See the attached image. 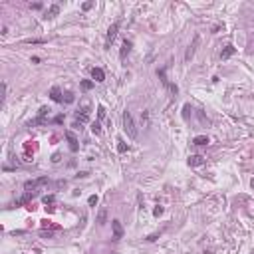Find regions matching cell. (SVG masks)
I'll use <instances>...</instances> for the list:
<instances>
[{
    "mask_svg": "<svg viewBox=\"0 0 254 254\" xmlns=\"http://www.w3.org/2000/svg\"><path fill=\"white\" fill-rule=\"evenodd\" d=\"M189 111H191V105L187 103V105L183 107V119H185V121H189Z\"/></svg>",
    "mask_w": 254,
    "mask_h": 254,
    "instance_id": "7402d4cb",
    "label": "cell"
},
{
    "mask_svg": "<svg viewBox=\"0 0 254 254\" xmlns=\"http://www.w3.org/2000/svg\"><path fill=\"white\" fill-rule=\"evenodd\" d=\"M54 201H56V197H54V194H48V197H44V205H54Z\"/></svg>",
    "mask_w": 254,
    "mask_h": 254,
    "instance_id": "603a6c76",
    "label": "cell"
},
{
    "mask_svg": "<svg viewBox=\"0 0 254 254\" xmlns=\"http://www.w3.org/2000/svg\"><path fill=\"white\" fill-rule=\"evenodd\" d=\"M81 8H83V10H89V8H91V2H86V4H83Z\"/></svg>",
    "mask_w": 254,
    "mask_h": 254,
    "instance_id": "f1b7e54d",
    "label": "cell"
},
{
    "mask_svg": "<svg viewBox=\"0 0 254 254\" xmlns=\"http://www.w3.org/2000/svg\"><path fill=\"white\" fill-rule=\"evenodd\" d=\"M74 99H75V97H74V94H72V91H67V94L64 95V101H66V103H72Z\"/></svg>",
    "mask_w": 254,
    "mask_h": 254,
    "instance_id": "cb8c5ba5",
    "label": "cell"
},
{
    "mask_svg": "<svg viewBox=\"0 0 254 254\" xmlns=\"http://www.w3.org/2000/svg\"><path fill=\"white\" fill-rule=\"evenodd\" d=\"M131 52V40H123V46H121V52H119V58L121 60H125L127 54Z\"/></svg>",
    "mask_w": 254,
    "mask_h": 254,
    "instance_id": "7c38bea8",
    "label": "cell"
},
{
    "mask_svg": "<svg viewBox=\"0 0 254 254\" xmlns=\"http://www.w3.org/2000/svg\"><path fill=\"white\" fill-rule=\"evenodd\" d=\"M48 111H50L48 107H42V109H40V115H38V119H34L30 125H40V123H46V115H48Z\"/></svg>",
    "mask_w": 254,
    "mask_h": 254,
    "instance_id": "9c48e42d",
    "label": "cell"
},
{
    "mask_svg": "<svg viewBox=\"0 0 254 254\" xmlns=\"http://www.w3.org/2000/svg\"><path fill=\"white\" fill-rule=\"evenodd\" d=\"M87 202H89L91 207H94V205H97V194H91V197L87 199Z\"/></svg>",
    "mask_w": 254,
    "mask_h": 254,
    "instance_id": "484cf974",
    "label": "cell"
},
{
    "mask_svg": "<svg viewBox=\"0 0 254 254\" xmlns=\"http://www.w3.org/2000/svg\"><path fill=\"white\" fill-rule=\"evenodd\" d=\"M105 222H107V210L101 208L99 214H97V224H105Z\"/></svg>",
    "mask_w": 254,
    "mask_h": 254,
    "instance_id": "e0dca14e",
    "label": "cell"
},
{
    "mask_svg": "<svg viewBox=\"0 0 254 254\" xmlns=\"http://www.w3.org/2000/svg\"><path fill=\"white\" fill-rule=\"evenodd\" d=\"M157 75H159V78H161V81H163V83H165V86H167V87L171 86V83H169V80H167V75H165V67H161L159 72H157Z\"/></svg>",
    "mask_w": 254,
    "mask_h": 254,
    "instance_id": "ac0fdd59",
    "label": "cell"
},
{
    "mask_svg": "<svg viewBox=\"0 0 254 254\" xmlns=\"http://www.w3.org/2000/svg\"><path fill=\"white\" fill-rule=\"evenodd\" d=\"M58 12H60V4H52L50 10L46 12V18H54V16H58Z\"/></svg>",
    "mask_w": 254,
    "mask_h": 254,
    "instance_id": "9a60e30c",
    "label": "cell"
},
{
    "mask_svg": "<svg viewBox=\"0 0 254 254\" xmlns=\"http://www.w3.org/2000/svg\"><path fill=\"white\" fill-rule=\"evenodd\" d=\"M111 228H113V240H121V238H123V226H121V221L113 218V221H111Z\"/></svg>",
    "mask_w": 254,
    "mask_h": 254,
    "instance_id": "5b68a950",
    "label": "cell"
},
{
    "mask_svg": "<svg viewBox=\"0 0 254 254\" xmlns=\"http://www.w3.org/2000/svg\"><path fill=\"white\" fill-rule=\"evenodd\" d=\"M48 183V177H40V179H34V181H26L24 183V189L26 191H30V189H38V187H42V185H46Z\"/></svg>",
    "mask_w": 254,
    "mask_h": 254,
    "instance_id": "277c9868",
    "label": "cell"
},
{
    "mask_svg": "<svg viewBox=\"0 0 254 254\" xmlns=\"http://www.w3.org/2000/svg\"><path fill=\"white\" fill-rule=\"evenodd\" d=\"M91 78H94L95 81H105V72H103L101 67H94V70H91Z\"/></svg>",
    "mask_w": 254,
    "mask_h": 254,
    "instance_id": "8fae6325",
    "label": "cell"
},
{
    "mask_svg": "<svg viewBox=\"0 0 254 254\" xmlns=\"http://www.w3.org/2000/svg\"><path fill=\"white\" fill-rule=\"evenodd\" d=\"M52 161H54V163H58V161H60V153H56V155H54Z\"/></svg>",
    "mask_w": 254,
    "mask_h": 254,
    "instance_id": "83f0119b",
    "label": "cell"
},
{
    "mask_svg": "<svg viewBox=\"0 0 254 254\" xmlns=\"http://www.w3.org/2000/svg\"><path fill=\"white\" fill-rule=\"evenodd\" d=\"M117 30H119V22H113V24L109 26V30H107L105 50H109V48H111V44H113V40H115V36H117Z\"/></svg>",
    "mask_w": 254,
    "mask_h": 254,
    "instance_id": "7a4b0ae2",
    "label": "cell"
},
{
    "mask_svg": "<svg viewBox=\"0 0 254 254\" xmlns=\"http://www.w3.org/2000/svg\"><path fill=\"white\" fill-rule=\"evenodd\" d=\"M189 165L191 167H201V165H205V157L202 155H191L189 157Z\"/></svg>",
    "mask_w": 254,
    "mask_h": 254,
    "instance_id": "ba28073f",
    "label": "cell"
},
{
    "mask_svg": "<svg viewBox=\"0 0 254 254\" xmlns=\"http://www.w3.org/2000/svg\"><path fill=\"white\" fill-rule=\"evenodd\" d=\"M66 139H67V143H70V149H72V151H78V149H80V145H78V139H75V135L72 133V131H66Z\"/></svg>",
    "mask_w": 254,
    "mask_h": 254,
    "instance_id": "52a82bcc",
    "label": "cell"
},
{
    "mask_svg": "<svg viewBox=\"0 0 254 254\" xmlns=\"http://www.w3.org/2000/svg\"><path fill=\"white\" fill-rule=\"evenodd\" d=\"M81 87H83V89L87 91V89H91V87H94V81H89V80H83V81H81Z\"/></svg>",
    "mask_w": 254,
    "mask_h": 254,
    "instance_id": "44dd1931",
    "label": "cell"
},
{
    "mask_svg": "<svg viewBox=\"0 0 254 254\" xmlns=\"http://www.w3.org/2000/svg\"><path fill=\"white\" fill-rule=\"evenodd\" d=\"M123 129L127 131V135L131 139H137L139 131H137V125H135V121H133V115L129 113V111H123Z\"/></svg>",
    "mask_w": 254,
    "mask_h": 254,
    "instance_id": "6da1fadb",
    "label": "cell"
},
{
    "mask_svg": "<svg viewBox=\"0 0 254 254\" xmlns=\"http://www.w3.org/2000/svg\"><path fill=\"white\" fill-rule=\"evenodd\" d=\"M208 143V137L207 135H197L193 139V145H197V147H202V145H207Z\"/></svg>",
    "mask_w": 254,
    "mask_h": 254,
    "instance_id": "5bb4252c",
    "label": "cell"
},
{
    "mask_svg": "<svg viewBox=\"0 0 254 254\" xmlns=\"http://www.w3.org/2000/svg\"><path fill=\"white\" fill-rule=\"evenodd\" d=\"M153 214H155V216H159V214H163V207H157V208L153 210Z\"/></svg>",
    "mask_w": 254,
    "mask_h": 254,
    "instance_id": "4316f807",
    "label": "cell"
},
{
    "mask_svg": "<svg viewBox=\"0 0 254 254\" xmlns=\"http://www.w3.org/2000/svg\"><path fill=\"white\" fill-rule=\"evenodd\" d=\"M97 117H99V119H103V117H105V107H103V105L97 107Z\"/></svg>",
    "mask_w": 254,
    "mask_h": 254,
    "instance_id": "d4e9b609",
    "label": "cell"
},
{
    "mask_svg": "<svg viewBox=\"0 0 254 254\" xmlns=\"http://www.w3.org/2000/svg\"><path fill=\"white\" fill-rule=\"evenodd\" d=\"M201 44V36L199 34H194V38H193V44L187 48V52H185V62H191L193 60V56H194V50H197V46Z\"/></svg>",
    "mask_w": 254,
    "mask_h": 254,
    "instance_id": "3957f363",
    "label": "cell"
},
{
    "mask_svg": "<svg viewBox=\"0 0 254 254\" xmlns=\"http://www.w3.org/2000/svg\"><path fill=\"white\" fill-rule=\"evenodd\" d=\"M234 52H236V48H234L232 44H228V46L221 52V58H222V60H228L230 56H234Z\"/></svg>",
    "mask_w": 254,
    "mask_h": 254,
    "instance_id": "4fadbf2b",
    "label": "cell"
},
{
    "mask_svg": "<svg viewBox=\"0 0 254 254\" xmlns=\"http://www.w3.org/2000/svg\"><path fill=\"white\" fill-rule=\"evenodd\" d=\"M91 133H95V135H99V133H101V125H99V121L91 123Z\"/></svg>",
    "mask_w": 254,
    "mask_h": 254,
    "instance_id": "d6986e66",
    "label": "cell"
},
{
    "mask_svg": "<svg viewBox=\"0 0 254 254\" xmlns=\"http://www.w3.org/2000/svg\"><path fill=\"white\" fill-rule=\"evenodd\" d=\"M87 121H89V107L86 105L81 111H78V113H75V127L80 125V123H87Z\"/></svg>",
    "mask_w": 254,
    "mask_h": 254,
    "instance_id": "8992f818",
    "label": "cell"
},
{
    "mask_svg": "<svg viewBox=\"0 0 254 254\" xmlns=\"http://www.w3.org/2000/svg\"><path fill=\"white\" fill-rule=\"evenodd\" d=\"M50 97H52V101H56V103L64 101V97H62V91H60V87H56V86H54L52 89H50Z\"/></svg>",
    "mask_w": 254,
    "mask_h": 254,
    "instance_id": "30bf717a",
    "label": "cell"
},
{
    "mask_svg": "<svg viewBox=\"0 0 254 254\" xmlns=\"http://www.w3.org/2000/svg\"><path fill=\"white\" fill-rule=\"evenodd\" d=\"M34 197H36V191H28V193L24 194V197H22L20 201L16 202V205H24V202H26V201H30V199H34Z\"/></svg>",
    "mask_w": 254,
    "mask_h": 254,
    "instance_id": "2e32d148",
    "label": "cell"
},
{
    "mask_svg": "<svg viewBox=\"0 0 254 254\" xmlns=\"http://www.w3.org/2000/svg\"><path fill=\"white\" fill-rule=\"evenodd\" d=\"M117 151H119V153H125L127 151V145L123 143V139H117Z\"/></svg>",
    "mask_w": 254,
    "mask_h": 254,
    "instance_id": "ffe728a7",
    "label": "cell"
}]
</instances>
